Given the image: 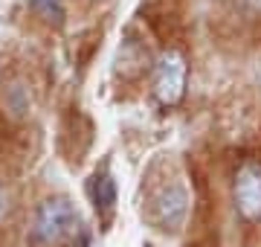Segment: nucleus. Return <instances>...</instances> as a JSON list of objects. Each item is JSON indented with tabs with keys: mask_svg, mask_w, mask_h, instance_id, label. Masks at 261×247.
<instances>
[{
	"mask_svg": "<svg viewBox=\"0 0 261 247\" xmlns=\"http://www.w3.org/2000/svg\"><path fill=\"white\" fill-rule=\"evenodd\" d=\"M79 233V212L73 209V204L64 198L44 201L35 209L32 218V244L38 247H61L67 241H73Z\"/></svg>",
	"mask_w": 261,
	"mask_h": 247,
	"instance_id": "1",
	"label": "nucleus"
},
{
	"mask_svg": "<svg viewBox=\"0 0 261 247\" xmlns=\"http://www.w3.org/2000/svg\"><path fill=\"white\" fill-rule=\"evenodd\" d=\"M186 79H189L186 58L174 47H168L154 61V96H157V102L166 105V108L180 105L183 93H186Z\"/></svg>",
	"mask_w": 261,
	"mask_h": 247,
	"instance_id": "2",
	"label": "nucleus"
},
{
	"mask_svg": "<svg viewBox=\"0 0 261 247\" xmlns=\"http://www.w3.org/2000/svg\"><path fill=\"white\" fill-rule=\"evenodd\" d=\"M189 215V192L183 183H166L148 198V218L166 233H174L186 224Z\"/></svg>",
	"mask_w": 261,
	"mask_h": 247,
	"instance_id": "3",
	"label": "nucleus"
},
{
	"mask_svg": "<svg viewBox=\"0 0 261 247\" xmlns=\"http://www.w3.org/2000/svg\"><path fill=\"white\" fill-rule=\"evenodd\" d=\"M232 198L235 209L244 221L258 224L261 221V163L258 160H244L235 171L232 181Z\"/></svg>",
	"mask_w": 261,
	"mask_h": 247,
	"instance_id": "4",
	"label": "nucleus"
},
{
	"mask_svg": "<svg viewBox=\"0 0 261 247\" xmlns=\"http://www.w3.org/2000/svg\"><path fill=\"white\" fill-rule=\"evenodd\" d=\"M148 70V50L142 47L137 38L122 41L119 53H116V73L125 79H137Z\"/></svg>",
	"mask_w": 261,
	"mask_h": 247,
	"instance_id": "5",
	"label": "nucleus"
},
{
	"mask_svg": "<svg viewBox=\"0 0 261 247\" xmlns=\"http://www.w3.org/2000/svg\"><path fill=\"white\" fill-rule=\"evenodd\" d=\"M87 192H90V201H93L96 212L99 215H111L113 207H116V183H113L111 175L108 171H96Z\"/></svg>",
	"mask_w": 261,
	"mask_h": 247,
	"instance_id": "6",
	"label": "nucleus"
},
{
	"mask_svg": "<svg viewBox=\"0 0 261 247\" xmlns=\"http://www.w3.org/2000/svg\"><path fill=\"white\" fill-rule=\"evenodd\" d=\"M29 6H32L44 20H49V23H61V20H64V6H61V0H29Z\"/></svg>",
	"mask_w": 261,
	"mask_h": 247,
	"instance_id": "7",
	"label": "nucleus"
},
{
	"mask_svg": "<svg viewBox=\"0 0 261 247\" xmlns=\"http://www.w3.org/2000/svg\"><path fill=\"white\" fill-rule=\"evenodd\" d=\"M252 3H255V6H261V0H252Z\"/></svg>",
	"mask_w": 261,
	"mask_h": 247,
	"instance_id": "8",
	"label": "nucleus"
},
{
	"mask_svg": "<svg viewBox=\"0 0 261 247\" xmlns=\"http://www.w3.org/2000/svg\"><path fill=\"white\" fill-rule=\"evenodd\" d=\"M145 247H151V244H145Z\"/></svg>",
	"mask_w": 261,
	"mask_h": 247,
	"instance_id": "9",
	"label": "nucleus"
}]
</instances>
